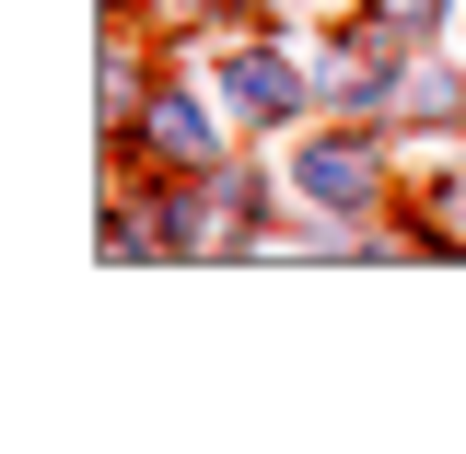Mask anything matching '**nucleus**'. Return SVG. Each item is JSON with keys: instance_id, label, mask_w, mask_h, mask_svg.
<instances>
[{"instance_id": "obj_1", "label": "nucleus", "mask_w": 466, "mask_h": 454, "mask_svg": "<svg viewBox=\"0 0 466 454\" xmlns=\"http://www.w3.org/2000/svg\"><path fill=\"white\" fill-rule=\"evenodd\" d=\"M303 198L350 210V198H361V152H315V164H303Z\"/></svg>"}, {"instance_id": "obj_2", "label": "nucleus", "mask_w": 466, "mask_h": 454, "mask_svg": "<svg viewBox=\"0 0 466 454\" xmlns=\"http://www.w3.org/2000/svg\"><path fill=\"white\" fill-rule=\"evenodd\" d=\"M233 94H245V116H280V106H291V82L268 70V58H245V70H233Z\"/></svg>"}]
</instances>
